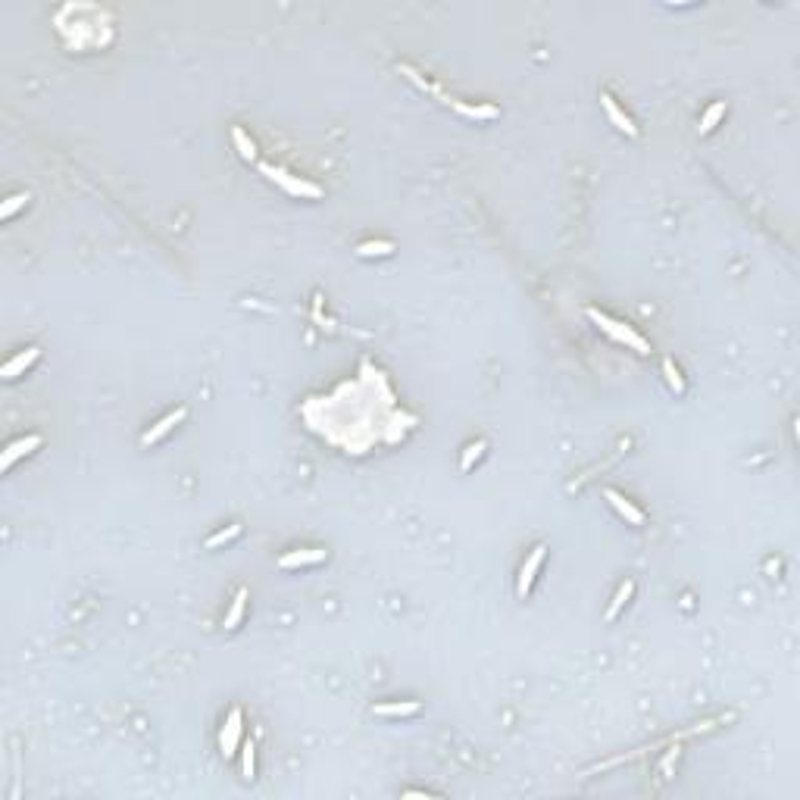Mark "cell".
I'll return each mask as SVG.
<instances>
[{
	"mask_svg": "<svg viewBox=\"0 0 800 800\" xmlns=\"http://www.w3.org/2000/svg\"><path fill=\"white\" fill-rule=\"evenodd\" d=\"M585 316H588V319L594 322V325L600 328V332H606V334H610L613 341H619V344L631 347V350H635V353H641V357H647V353H650V344H647V341H644L641 334H638V332H635V328H631V325H625V322H616V319H610V316H606V313H600V309H594V307H588V309H585Z\"/></svg>",
	"mask_w": 800,
	"mask_h": 800,
	"instance_id": "obj_1",
	"label": "cell"
},
{
	"mask_svg": "<svg viewBox=\"0 0 800 800\" xmlns=\"http://www.w3.org/2000/svg\"><path fill=\"white\" fill-rule=\"evenodd\" d=\"M259 172H263V176L269 178V182L282 185V188L288 191L291 197H309V201H319V197H322V188H319V185L307 182V178H297V176H291V172H288V169H282V166L259 163Z\"/></svg>",
	"mask_w": 800,
	"mask_h": 800,
	"instance_id": "obj_2",
	"label": "cell"
},
{
	"mask_svg": "<svg viewBox=\"0 0 800 800\" xmlns=\"http://www.w3.org/2000/svg\"><path fill=\"white\" fill-rule=\"evenodd\" d=\"M241 731H244V713L235 706V710L228 713V719H225V725H222V731H219V747H222V754H225V756H232L235 750H238Z\"/></svg>",
	"mask_w": 800,
	"mask_h": 800,
	"instance_id": "obj_3",
	"label": "cell"
},
{
	"mask_svg": "<svg viewBox=\"0 0 800 800\" xmlns=\"http://www.w3.org/2000/svg\"><path fill=\"white\" fill-rule=\"evenodd\" d=\"M544 556H547V547H544V544H538V547L531 550V556H529V560H525L522 572H519V581H516V594H519V597H522V600L529 597L531 585H535V575H538V569H541Z\"/></svg>",
	"mask_w": 800,
	"mask_h": 800,
	"instance_id": "obj_4",
	"label": "cell"
},
{
	"mask_svg": "<svg viewBox=\"0 0 800 800\" xmlns=\"http://www.w3.org/2000/svg\"><path fill=\"white\" fill-rule=\"evenodd\" d=\"M185 416H188V407H178V410L166 413V416H163V419H160V423H157V425H151V429H147V432H144V435H141V444H144V448H151V444H157V441H160V438H166V435H169V432H172V429H176V425H178V423H182V419H185Z\"/></svg>",
	"mask_w": 800,
	"mask_h": 800,
	"instance_id": "obj_5",
	"label": "cell"
},
{
	"mask_svg": "<svg viewBox=\"0 0 800 800\" xmlns=\"http://www.w3.org/2000/svg\"><path fill=\"white\" fill-rule=\"evenodd\" d=\"M41 441H44L41 435H26V438H19V441H13L7 450H3V457H0V469H10L16 460H19V457L35 454V450L41 448Z\"/></svg>",
	"mask_w": 800,
	"mask_h": 800,
	"instance_id": "obj_6",
	"label": "cell"
},
{
	"mask_svg": "<svg viewBox=\"0 0 800 800\" xmlns=\"http://www.w3.org/2000/svg\"><path fill=\"white\" fill-rule=\"evenodd\" d=\"M325 560V550L307 547V550H291V554L278 556V569H300V566H316Z\"/></svg>",
	"mask_w": 800,
	"mask_h": 800,
	"instance_id": "obj_7",
	"label": "cell"
},
{
	"mask_svg": "<svg viewBox=\"0 0 800 800\" xmlns=\"http://www.w3.org/2000/svg\"><path fill=\"white\" fill-rule=\"evenodd\" d=\"M604 497L610 500V507H613V510L619 513V516L625 519V522H631V525H644V513L638 510V507L631 504V500H625V497H622V494H619V491H613V488H606V491H604Z\"/></svg>",
	"mask_w": 800,
	"mask_h": 800,
	"instance_id": "obj_8",
	"label": "cell"
},
{
	"mask_svg": "<svg viewBox=\"0 0 800 800\" xmlns=\"http://www.w3.org/2000/svg\"><path fill=\"white\" fill-rule=\"evenodd\" d=\"M600 103H604L606 116H610V122H613V126L619 128V132H625V135H629V138H638V126H635V122L629 119V116L622 113V110H619V103L613 101L610 94H600Z\"/></svg>",
	"mask_w": 800,
	"mask_h": 800,
	"instance_id": "obj_9",
	"label": "cell"
},
{
	"mask_svg": "<svg viewBox=\"0 0 800 800\" xmlns=\"http://www.w3.org/2000/svg\"><path fill=\"white\" fill-rule=\"evenodd\" d=\"M38 357H41V347H26V350L16 353V357L10 359V363L3 366V369H0V375L7 378V382H13V378H16V375H22V372H26L28 366H32Z\"/></svg>",
	"mask_w": 800,
	"mask_h": 800,
	"instance_id": "obj_10",
	"label": "cell"
},
{
	"mask_svg": "<svg viewBox=\"0 0 800 800\" xmlns=\"http://www.w3.org/2000/svg\"><path fill=\"white\" fill-rule=\"evenodd\" d=\"M247 597H250V591L247 588H238V594H235V600H232V606H228V613H225V631H232V629H238V622H241V616H244V606H247Z\"/></svg>",
	"mask_w": 800,
	"mask_h": 800,
	"instance_id": "obj_11",
	"label": "cell"
},
{
	"mask_svg": "<svg viewBox=\"0 0 800 800\" xmlns=\"http://www.w3.org/2000/svg\"><path fill=\"white\" fill-rule=\"evenodd\" d=\"M631 594H635V581L631 579H625L622 585H619V591H616V597H613V604H610V610H606V622H613V619L622 613V606L629 604L631 600Z\"/></svg>",
	"mask_w": 800,
	"mask_h": 800,
	"instance_id": "obj_12",
	"label": "cell"
},
{
	"mask_svg": "<svg viewBox=\"0 0 800 800\" xmlns=\"http://www.w3.org/2000/svg\"><path fill=\"white\" fill-rule=\"evenodd\" d=\"M413 713H419L416 700H400V704H378L375 706V716H413Z\"/></svg>",
	"mask_w": 800,
	"mask_h": 800,
	"instance_id": "obj_13",
	"label": "cell"
},
{
	"mask_svg": "<svg viewBox=\"0 0 800 800\" xmlns=\"http://www.w3.org/2000/svg\"><path fill=\"white\" fill-rule=\"evenodd\" d=\"M722 116H725V101H716L713 107H706V113H704V116H700L697 132H700V135H710L713 128L719 126V119H722Z\"/></svg>",
	"mask_w": 800,
	"mask_h": 800,
	"instance_id": "obj_14",
	"label": "cell"
},
{
	"mask_svg": "<svg viewBox=\"0 0 800 800\" xmlns=\"http://www.w3.org/2000/svg\"><path fill=\"white\" fill-rule=\"evenodd\" d=\"M232 141H235L238 153L247 160V163H250V160H257V144H253V138H247V132H244L241 126H235V128H232Z\"/></svg>",
	"mask_w": 800,
	"mask_h": 800,
	"instance_id": "obj_15",
	"label": "cell"
},
{
	"mask_svg": "<svg viewBox=\"0 0 800 800\" xmlns=\"http://www.w3.org/2000/svg\"><path fill=\"white\" fill-rule=\"evenodd\" d=\"M359 257H391L394 253V244L391 241H366V244L357 247Z\"/></svg>",
	"mask_w": 800,
	"mask_h": 800,
	"instance_id": "obj_16",
	"label": "cell"
},
{
	"mask_svg": "<svg viewBox=\"0 0 800 800\" xmlns=\"http://www.w3.org/2000/svg\"><path fill=\"white\" fill-rule=\"evenodd\" d=\"M663 375H666V382H669V388L675 391V394H685V378L679 375V369H675V363L672 359H663Z\"/></svg>",
	"mask_w": 800,
	"mask_h": 800,
	"instance_id": "obj_17",
	"label": "cell"
},
{
	"mask_svg": "<svg viewBox=\"0 0 800 800\" xmlns=\"http://www.w3.org/2000/svg\"><path fill=\"white\" fill-rule=\"evenodd\" d=\"M241 772H244V778H253L257 775V747H253V741L244 744V756H241Z\"/></svg>",
	"mask_w": 800,
	"mask_h": 800,
	"instance_id": "obj_18",
	"label": "cell"
},
{
	"mask_svg": "<svg viewBox=\"0 0 800 800\" xmlns=\"http://www.w3.org/2000/svg\"><path fill=\"white\" fill-rule=\"evenodd\" d=\"M238 535H241V522H232L228 529H222V531H216V535H210V538H207V547H219V544L232 541V538H238Z\"/></svg>",
	"mask_w": 800,
	"mask_h": 800,
	"instance_id": "obj_19",
	"label": "cell"
},
{
	"mask_svg": "<svg viewBox=\"0 0 800 800\" xmlns=\"http://www.w3.org/2000/svg\"><path fill=\"white\" fill-rule=\"evenodd\" d=\"M457 110H460L463 116H469V119H494V116L500 113L497 107H466V103H460Z\"/></svg>",
	"mask_w": 800,
	"mask_h": 800,
	"instance_id": "obj_20",
	"label": "cell"
},
{
	"mask_svg": "<svg viewBox=\"0 0 800 800\" xmlns=\"http://www.w3.org/2000/svg\"><path fill=\"white\" fill-rule=\"evenodd\" d=\"M485 448H488V441H475V444H469L466 454H463V460H460V469H463V473H466V469H473V463L479 460L482 454H485Z\"/></svg>",
	"mask_w": 800,
	"mask_h": 800,
	"instance_id": "obj_21",
	"label": "cell"
},
{
	"mask_svg": "<svg viewBox=\"0 0 800 800\" xmlns=\"http://www.w3.org/2000/svg\"><path fill=\"white\" fill-rule=\"evenodd\" d=\"M26 201H28V194H13L10 201H3V207H0V219H10L13 213H19V210L26 207Z\"/></svg>",
	"mask_w": 800,
	"mask_h": 800,
	"instance_id": "obj_22",
	"label": "cell"
}]
</instances>
